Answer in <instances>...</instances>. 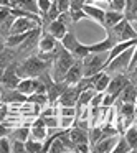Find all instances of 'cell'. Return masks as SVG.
<instances>
[{
    "instance_id": "obj_33",
    "label": "cell",
    "mask_w": 137,
    "mask_h": 153,
    "mask_svg": "<svg viewBox=\"0 0 137 153\" xmlns=\"http://www.w3.org/2000/svg\"><path fill=\"white\" fill-rule=\"evenodd\" d=\"M48 152H51V153H66V152H68L66 146L63 145V142L60 140V135H58L56 138H55L53 142L50 143V146H48Z\"/></svg>"
},
{
    "instance_id": "obj_38",
    "label": "cell",
    "mask_w": 137,
    "mask_h": 153,
    "mask_svg": "<svg viewBox=\"0 0 137 153\" xmlns=\"http://www.w3.org/2000/svg\"><path fill=\"white\" fill-rule=\"evenodd\" d=\"M10 152L13 153H23L25 152V142H22V140H10Z\"/></svg>"
},
{
    "instance_id": "obj_19",
    "label": "cell",
    "mask_w": 137,
    "mask_h": 153,
    "mask_svg": "<svg viewBox=\"0 0 137 153\" xmlns=\"http://www.w3.org/2000/svg\"><path fill=\"white\" fill-rule=\"evenodd\" d=\"M124 18L136 28V20H137V0H126L124 5Z\"/></svg>"
},
{
    "instance_id": "obj_37",
    "label": "cell",
    "mask_w": 137,
    "mask_h": 153,
    "mask_svg": "<svg viewBox=\"0 0 137 153\" xmlns=\"http://www.w3.org/2000/svg\"><path fill=\"white\" fill-rule=\"evenodd\" d=\"M37 7H38V15H40V17H45L46 12L50 10V7H51V2L50 0H37Z\"/></svg>"
},
{
    "instance_id": "obj_21",
    "label": "cell",
    "mask_w": 137,
    "mask_h": 153,
    "mask_svg": "<svg viewBox=\"0 0 137 153\" xmlns=\"http://www.w3.org/2000/svg\"><path fill=\"white\" fill-rule=\"evenodd\" d=\"M119 102L136 104V86H134V81H129L126 84V87L119 92Z\"/></svg>"
},
{
    "instance_id": "obj_13",
    "label": "cell",
    "mask_w": 137,
    "mask_h": 153,
    "mask_svg": "<svg viewBox=\"0 0 137 153\" xmlns=\"http://www.w3.org/2000/svg\"><path fill=\"white\" fill-rule=\"evenodd\" d=\"M114 43H116L114 36L111 35V31H107V36L103 41H97L94 45H88V51L89 53H107L114 46Z\"/></svg>"
},
{
    "instance_id": "obj_45",
    "label": "cell",
    "mask_w": 137,
    "mask_h": 153,
    "mask_svg": "<svg viewBox=\"0 0 137 153\" xmlns=\"http://www.w3.org/2000/svg\"><path fill=\"white\" fill-rule=\"evenodd\" d=\"M2 40H4V38L0 36V51H2V50H4V48H5V43H4V41H2Z\"/></svg>"
},
{
    "instance_id": "obj_31",
    "label": "cell",
    "mask_w": 137,
    "mask_h": 153,
    "mask_svg": "<svg viewBox=\"0 0 137 153\" xmlns=\"http://www.w3.org/2000/svg\"><path fill=\"white\" fill-rule=\"evenodd\" d=\"M30 138H35V140H38V142H43V140L46 138V127H43V125H31Z\"/></svg>"
},
{
    "instance_id": "obj_2",
    "label": "cell",
    "mask_w": 137,
    "mask_h": 153,
    "mask_svg": "<svg viewBox=\"0 0 137 153\" xmlns=\"http://www.w3.org/2000/svg\"><path fill=\"white\" fill-rule=\"evenodd\" d=\"M74 61H76V58L60 45L58 46V53L53 59V81H63L66 71L71 68V64Z\"/></svg>"
},
{
    "instance_id": "obj_39",
    "label": "cell",
    "mask_w": 137,
    "mask_h": 153,
    "mask_svg": "<svg viewBox=\"0 0 137 153\" xmlns=\"http://www.w3.org/2000/svg\"><path fill=\"white\" fill-rule=\"evenodd\" d=\"M43 123L46 128H56L58 127V115H48V117H41Z\"/></svg>"
},
{
    "instance_id": "obj_42",
    "label": "cell",
    "mask_w": 137,
    "mask_h": 153,
    "mask_svg": "<svg viewBox=\"0 0 137 153\" xmlns=\"http://www.w3.org/2000/svg\"><path fill=\"white\" fill-rule=\"evenodd\" d=\"M10 152V138L7 135L0 137V153H8Z\"/></svg>"
},
{
    "instance_id": "obj_44",
    "label": "cell",
    "mask_w": 137,
    "mask_h": 153,
    "mask_svg": "<svg viewBox=\"0 0 137 153\" xmlns=\"http://www.w3.org/2000/svg\"><path fill=\"white\" fill-rule=\"evenodd\" d=\"M73 152H76V153H88V152H91L89 143H78V145L73 146Z\"/></svg>"
},
{
    "instance_id": "obj_10",
    "label": "cell",
    "mask_w": 137,
    "mask_h": 153,
    "mask_svg": "<svg viewBox=\"0 0 137 153\" xmlns=\"http://www.w3.org/2000/svg\"><path fill=\"white\" fill-rule=\"evenodd\" d=\"M130 81V77H127L126 74H117V76L111 77L109 79V84L106 87V92L107 94H114V96L119 97V92L126 87V84Z\"/></svg>"
},
{
    "instance_id": "obj_28",
    "label": "cell",
    "mask_w": 137,
    "mask_h": 153,
    "mask_svg": "<svg viewBox=\"0 0 137 153\" xmlns=\"http://www.w3.org/2000/svg\"><path fill=\"white\" fill-rule=\"evenodd\" d=\"M129 152H136V150L130 148V146L127 145L124 135H122V133H119L117 142H116V145H114V148H112V153H129Z\"/></svg>"
},
{
    "instance_id": "obj_17",
    "label": "cell",
    "mask_w": 137,
    "mask_h": 153,
    "mask_svg": "<svg viewBox=\"0 0 137 153\" xmlns=\"http://www.w3.org/2000/svg\"><path fill=\"white\" fill-rule=\"evenodd\" d=\"M83 12H84V15H86V18H91V20H94L96 23H99L101 27H103L104 12H106V10H103V8L96 7V5L84 4V5H83Z\"/></svg>"
},
{
    "instance_id": "obj_12",
    "label": "cell",
    "mask_w": 137,
    "mask_h": 153,
    "mask_svg": "<svg viewBox=\"0 0 137 153\" xmlns=\"http://www.w3.org/2000/svg\"><path fill=\"white\" fill-rule=\"evenodd\" d=\"M58 46V40L55 36H51L48 31H43V33L40 35V38H38V50H40V53H51V51H55Z\"/></svg>"
},
{
    "instance_id": "obj_20",
    "label": "cell",
    "mask_w": 137,
    "mask_h": 153,
    "mask_svg": "<svg viewBox=\"0 0 137 153\" xmlns=\"http://www.w3.org/2000/svg\"><path fill=\"white\" fill-rule=\"evenodd\" d=\"M124 18V15L121 12H114V10H107L104 12V20H103V28L104 30H111L116 23H119L121 20Z\"/></svg>"
},
{
    "instance_id": "obj_27",
    "label": "cell",
    "mask_w": 137,
    "mask_h": 153,
    "mask_svg": "<svg viewBox=\"0 0 137 153\" xmlns=\"http://www.w3.org/2000/svg\"><path fill=\"white\" fill-rule=\"evenodd\" d=\"M15 8H20V10H25V12H30V13L38 15L37 0H15Z\"/></svg>"
},
{
    "instance_id": "obj_46",
    "label": "cell",
    "mask_w": 137,
    "mask_h": 153,
    "mask_svg": "<svg viewBox=\"0 0 137 153\" xmlns=\"http://www.w3.org/2000/svg\"><path fill=\"white\" fill-rule=\"evenodd\" d=\"M2 73H4V69H0V79H2Z\"/></svg>"
},
{
    "instance_id": "obj_11",
    "label": "cell",
    "mask_w": 137,
    "mask_h": 153,
    "mask_svg": "<svg viewBox=\"0 0 137 153\" xmlns=\"http://www.w3.org/2000/svg\"><path fill=\"white\" fill-rule=\"evenodd\" d=\"M0 102L4 104H25L27 96L18 92L17 89H4L0 91Z\"/></svg>"
},
{
    "instance_id": "obj_34",
    "label": "cell",
    "mask_w": 137,
    "mask_h": 153,
    "mask_svg": "<svg viewBox=\"0 0 137 153\" xmlns=\"http://www.w3.org/2000/svg\"><path fill=\"white\" fill-rule=\"evenodd\" d=\"M12 138H17V140H22V142H25V140L30 137V128L28 127H20V128H15L12 130Z\"/></svg>"
},
{
    "instance_id": "obj_22",
    "label": "cell",
    "mask_w": 137,
    "mask_h": 153,
    "mask_svg": "<svg viewBox=\"0 0 137 153\" xmlns=\"http://www.w3.org/2000/svg\"><path fill=\"white\" fill-rule=\"evenodd\" d=\"M60 45L64 48L66 51H70V53H73V50L79 45V40L76 38V35H74L73 30H68L66 33H64V36L60 40Z\"/></svg>"
},
{
    "instance_id": "obj_48",
    "label": "cell",
    "mask_w": 137,
    "mask_h": 153,
    "mask_svg": "<svg viewBox=\"0 0 137 153\" xmlns=\"http://www.w3.org/2000/svg\"><path fill=\"white\" fill-rule=\"evenodd\" d=\"M0 8H2V7H0Z\"/></svg>"
},
{
    "instance_id": "obj_18",
    "label": "cell",
    "mask_w": 137,
    "mask_h": 153,
    "mask_svg": "<svg viewBox=\"0 0 137 153\" xmlns=\"http://www.w3.org/2000/svg\"><path fill=\"white\" fill-rule=\"evenodd\" d=\"M68 137H70L71 143L73 145H78V143H88V130H83L79 127L73 125L66 130Z\"/></svg>"
},
{
    "instance_id": "obj_40",
    "label": "cell",
    "mask_w": 137,
    "mask_h": 153,
    "mask_svg": "<svg viewBox=\"0 0 137 153\" xmlns=\"http://www.w3.org/2000/svg\"><path fill=\"white\" fill-rule=\"evenodd\" d=\"M124 5H126V0H109V10L121 12V13H122Z\"/></svg>"
},
{
    "instance_id": "obj_16",
    "label": "cell",
    "mask_w": 137,
    "mask_h": 153,
    "mask_svg": "<svg viewBox=\"0 0 137 153\" xmlns=\"http://www.w3.org/2000/svg\"><path fill=\"white\" fill-rule=\"evenodd\" d=\"M66 86H68V84L64 82V81H53V82H51L50 86L46 87L48 102H50V104H55V102H56V99L61 96V92L66 89Z\"/></svg>"
},
{
    "instance_id": "obj_15",
    "label": "cell",
    "mask_w": 137,
    "mask_h": 153,
    "mask_svg": "<svg viewBox=\"0 0 137 153\" xmlns=\"http://www.w3.org/2000/svg\"><path fill=\"white\" fill-rule=\"evenodd\" d=\"M37 86H38V77H22L15 89L28 97L30 94H33L37 91Z\"/></svg>"
},
{
    "instance_id": "obj_7",
    "label": "cell",
    "mask_w": 137,
    "mask_h": 153,
    "mask_svg": "<svg viewBox=\"0 0 137 153\" xmlns=\"http://www.w3.org/2000/svg\"><path fill=\"white\" fill-rule=\"evenodd\" d=\"M79 87L76 84L73 86H66V89L61 92V96L56 99V105L60 107H76V100H78V96H79Z\"/></svg>"
},
{
    "instance_id": "obj_35",
    "label": "cell",
    "mask_w": 137,
    "mask_h": 153,
    "mask_svg": "<svg viewBox=\"0 0 137 153\" xmlns=\"http://www.w3.org/2000/svg\"><path fill=\"white\" fill-rule=\"evenodd\" d=\"M56 115L58 117H78L76 107H60L56 105Z\"/></svg>"
},
{
    "instance_id": "obj_43",
    "label": "cell",
    "mask_w": 137,
    "mask_h": 153,
    "mask_svg": "<svg viewBox=\"0 0 137 153\" xmlns=\"http://www.w3.org/2000/svg\"><path fill=\"white\" fill-rule=\"evenodd\" d=\"M103 96H104V92H96L93 97H91L89 105H88V107H99L101 102H103Z\"/></svg>"
},
{
    "instance_id": "obj_5",
    "label": "cell",
    "mask_w": 137,
    "mask_h": 153,
    "mask_svg": "<svg viewBox=\"0 0 137 153\" xmlns=\"http://www.w3.org/2000/svg\"><path fill=\"white\" fill-rule=\"evenodd\" d=\"M137 50V45H134V46L127 48L126 51H122V53H119L116 58H112V59L109 61V63L104 66L103 71H106V73H111V71H126L127 64H129V59L130 56H132L134 53H136Z\"/></svg>"
},
{
    "instance_id": "obj_4",
    "label": "cell",
    "mask_w": 137,
    "mask_h": 153,
    "mask_svg": "<svg viewBox=\"0 0 137 153\" xmlns=\"http://www.w3.org/2000/svg\"><path fill=\"white\" fill-rule=\"evenodd\" d=\"M111 35L114 36V40L117 41H127V40H137V31L136 28L132 27V25L129 23V22L126 20V18H122V20L119 22V23H116L111 30Z\"/></svg>"
},
{
    "instance_id": "obj_24",
    "label": "cell",
    "mask_w": 137,
    "mask_h": 153,
    "mask_svg": "<svg viewBox=\"0 0 137 153\" xmlns=\"http://www.w3.org/2000/svg\"><path fill=\"white\" fill-rule=\"evenodd\" d=\"M122 135H124V138H126L127 145L132 150H136L137 148V127H136V123H130V125L122 132Z\"/></svg>"
},
{
    "instance_id": "obj_3",
    "label": "cell",
    "mask_w": 137,
    "mask_h": 153,
    "mask_svg": "<svg viewBox=\"0 0 137 153\" xmlns=\"http://www.w3.org/2000/svg\"><path fill=\"white\" fill-rule=\"evenodd\" d=\"M107 53H89L81 59L83 64V77H89L93 74L99 73L104 69V63H106Z\"/></svg>"
},
{
    "instance_id": "obj_6",
    "label": "cell",
    "mask_w": 137,
    "mask_h": 153,
    "mask_svg": "<svg viewBox=\"0 0 137 153\" xmlns=\"http://www.w3.org/2000/svg\"><path fill=\"white\" fill-rule=\"evenodd\" d=\"M35 28H41V25L38 23L37 20L33 18H28V17H17L13 20L10 27V31L8 35H15V33H27V31H31Z\"/></svg>"
},
{
    "instance_id": "obj_29",
    "label": "cell",
    "mask_w": 137,
    "mask_h": 153,
    "mask_svg": "<svg viewBox=\"0 0 137 153\" xmlns=\"http://www.w3.org/2000/svg\"><path fill=\"white\" fill-rule=\"evenodd\" d=\"M101 135H103V127L101 125L89 127V130H88V143H89V145H94L96 142L101 140Z\"/></svg>"
},
{
    "instance_id": "obj_9",
    "label": "cell",
    "mask_w": 137,
    "mask_h": 153,
    "mask_svg": "<svg viewBox=\"0 0 137 153\" xmlns=\"http://www.w3.org/2000/svg\"><path fill=\"white\" fill-rule=\"evenodd\" d=\"M81 77H83V64H81V59H76L73 64H71L70 69L66 71L63 81L68 84V86H73V84L79 82Z\"/></svg>"
},
{
    "instance_id": "obj_1",
    "label": "cell",
    "mask_w": 137,
    "mask_h": 153,
    "mask_svg": "<svg viewBox=\"0 0 137 153\" xmlns=\"http://www.w3.org/2000/svg\"><path fill=\"white\" fill-rule=\"evenodd\" d=\"M50 64L51 63L43 61L40 56H30L23 59L20 64L17 63V74L20 77H38L45 71H48Z\"/></svg>"
},
{
    "instance_id": "obj_30",
    "label": "cell",
    "mask_w": 137,
    "mask_h": 153,
    "mask_svg": "<svg viewBox=\"0 0 137 153\" xmlns=\"http://www.w3.org/2000/svg\"><path fill=\"white\" fill-rule=\"evenodd\" d=\"M10 63H13V51L10 48H4L0 51V69H5Z\"/></svg>"
},
{
    "instance_id": "obj_14",
    "label": "cell",
    "mask_w": 137,
    "mask_h": 153,
    "mask_svg": "<svg viewBox=\"0 0 137 153\" xmlns=\"http://www.w3.org/2000/svg\"><path fill=\"white\" fill-rule=\"evenodd\" d=\"M116 142H117V135L104 137V138L99 140V142L94 143L93 148H91V152H96V153H109V152H112Z\"/></svg>"
},
{
    "instance_id": "obj_26",
    "label": "cell",
    "mask_w": 137,
    "mask_h": 153,
    "mask_svg": "<svg viewBox=\"0 0 137 153\" xmlns=\"http://www.w3.org/2000/svg\"><path fill=\"white\" fill-rule=\"evenodd\" d=\"M27 102H30V104H35L37 107H46L48 104V96H46V92H33V94H30V96L27 97Z\"/></svg>"
},
{
    "instance_id": "obj_23",
    "label": "cell",
    "mask_w": 137,
    "mask_h": 153,
    "mask_svg": "<svg viewBox=\"0 0 137 153\" xmlns=\"http://www.w3.org/2000/svg\"><path fill=\"white\" fill-rule=\"evenodd\" d=\"M94 84H93V89L96 91V92H104L107 87V84H109V79L111 76L106 73V71H99V73L94 74Z\"/></svg>"
},
{
    "instance_id": "obj_25",
    "label": "cell",
    "mask_w": 137,
    "mask_h": 153,
    "mask_svg": "<svg viewBox=\"0 0 137 153\" xmlns=\"http://www.w3.org/2000/svg\"><path fill=\"white\" fill-rule=\"evenodd\" d=\"M94 94H96V91H94L93 87L81 91L79 96H78V100H76V109H83V107H88V105H89L91 97H93Z\"/></svg>"
},
{
    "instance_id": "obj_47",
    "label": "cell",
    "mask_w": 137,
    "mask_h": 153,
    "mask_svg": "<svg viewBox=\"0 0 137 153\" xmlns=\"http://www.w3.org/2000/svg\"><path fill=\"white\" fill-rule=\"evenodd\" d=\"M50 2H55V0H50Z\"/></svg>"
},
{
    "instance_id": "obj_36",
    "label": "cell",
    "mask_w": 137,
    "mask_h": 153,
    "mask_svg": "<svg viewBox=\"0 0 137 153\" xmlns=\"http://www.w3.org/2000/svg\"><path fill=\"white\" fill-rule=\"evenodd\" d=\"M74 120H76V117H58V127L68 130L70 127L74 125Z\"/></svg>"
},
{
    "instance_id": "obj_41",
    "label": "cell",
    "mask_w": 137,
    "mask_h": 153,
    "mask_svg": "<svg viewBox=\"0 0 137 153\" xmlns=\"http://www.w3.org/2000/svg\"><path fill=\"white\" fill-rule=\"evenodd\" d=\"M116 99H117V96H114V94H107V92H104V96H103V102H101V105H103V107H112V105H114V102H116Z\"/></svg>"
},
{
    "instance_id": "obj_32",
    "label": "cell",
    "mask_w": 137,
    "mask_h": 153,
    "mask_svg": "<svg viewBox=\"0 0 137 153\" xmlns=\"http://www.w3.org/2000/svg\"><path fill=\"white\" fill-rule=\"evenodd\" d=\"M41 150H43L41 142H38V140H35V138H30V137L25 140V152H28V153H41Z\"/></svg>"
},
{
    "instance_id": "obj_8",
    "label": "cell",
    "mask_w": 137,
    "mask_h": 153,
    "mask_svg": "<svg viewBox=\"0 0 137 153\" xmlns=\"http://www.w3.org/2000/svg\"><path fill=\"white\" fill-rule=\"evenodd\" d=\"M22 77L17 74V63H10L2 73V79H0V84L5 87V89H15L17 84L20 82Z\"/></svg>"
}]
</instances>
